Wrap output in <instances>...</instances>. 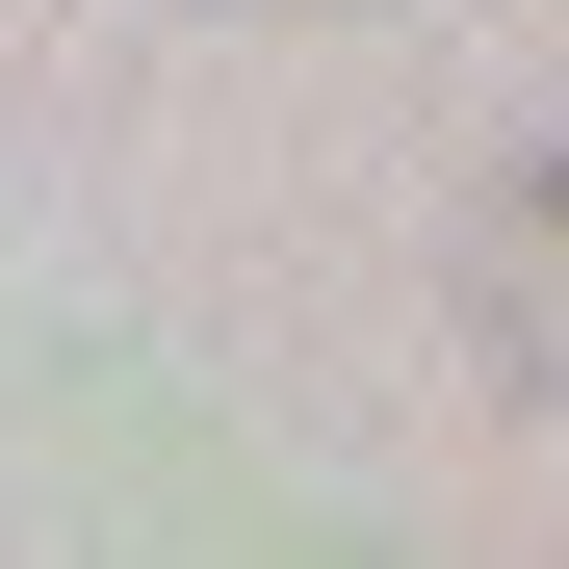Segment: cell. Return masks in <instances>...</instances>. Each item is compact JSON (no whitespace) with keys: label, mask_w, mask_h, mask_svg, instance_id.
Instances as JSON below:
<instances>
[{"label":"cell","mask_w":569,"mask_h":569,"mask_svg":"<svg viewBox=\"0 0 569 569\" xmlns=\"http://www.w3.org/2000/svg\"><path fill=\"white\" fill-rule=\"evenodd\" d=\"M492 284H518V362H543V389H569V156L518 181V233H492Z\"/></svg>","instance_id":"6da1fadb"}]
</instances>
